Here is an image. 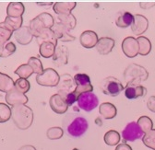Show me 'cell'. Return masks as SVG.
I'll return each mask as SVG.
<instances>
[{"label":"cell","mask_w":155,"mask_h":150,"mask_svg":"<svg viewBox=\"0 0 155 150\" xmlns=\"http://www.w3.org/2000/svg\"><path fill=\"white\" fill-rule=\"evenodd\" d=\"M11 119L18 129L27 130L31 126L34 115L32 110L30 107L24 104L17 105L11 108Z\"/></svg>","instance_id":"obj_1"},{"label":"cell","mask_w":155,"mask_h":150,"mask_svg":"<svg viewBox=\"0 0 155 150\" xmlns=\"http://www.w3.org/2000/svg\"><path fill=\"white\" fill-rule=\"evenodd\" d=\"M148 78L149 73L146 68L137 64L129 65L124 72V78L127 84H140L141 82L146 81Z\"/></svg>","instance_id":"obj_2"},{"label":"cell","mask_w":155,"mask_h":150,"mask_svg":"<svg viewBox=\"0 0 155 150\" xmlns=\"http://www.w3.org/2000/svg\"><path fill=\"white\" fill-rule=\"evenodd\" d=\"M54 24V18L51 14L47 12H44L39 14L37 17L30 21V29L34 37L39 36L41 31L45 29H52Z\"/></svg>","instance_id":"obj_3"},{"label":"cell","mask_w":155,"mask_h":150,"mask_svg":"<svg viewBox=\"0 0 155 150\" xmlns=\"http://www.w3.org/2000/svg\"><path fill=\"white\" fill-rule=\"evenodd\" d=\"M100 87L105 95L111 97L118 96L124 89V86L121 81L114 77H108L104 78L101 82Z\"/></svg>","instance_id":"obj_4"},{"label":"cell","mask_w":155,"mask_h":150,"mask_svg":"<svg viewBox=\"0 0 155 150\" xmlns=\"http://www.w3.org/2000/svg\"><path fill=\"white\" fill-rule=\"evenodd\" d=\"M59 81V74L53 68L44 69L43 73L37 75L36 77V82L38 83V85L43 87H57Z\"/></svg>","instance_id":"obj_5"},{"label":"cell","mask_w":155,"mask_h":150,"mask_svg":"<svg viewBox=\"0 0 155 150\" xmlns=\"http://www.w3.org/2000/svg\"><path fill=\"white\" fill-rule=\"evenodd\" d=\"M89 127L87 120L83 117L75 118L68 126V134L72 137H80L86 133Z\"/></svg>","instance_id":"obj_6"},{"label":"cell","mask_w":155,"mask_h":150,"mask_svg":"<svg viewBox=\"0 0 155 150\" xmlns=\"http://www.w3.org/2000/svg\"><path fill=\"white\" fill-rule=\"evenodd\" d=\"M99 104V100L93 92L81 94L78 99V106L85 111H91Z\"/></svg>","instance_id":"obj_7"},{"label":"cell","mask_w":155,"mask_h":150,"mask_svg":"<svg viewBox=\"0 0 155 150\" xmlns=\"http://www.w3.org/2000/svg\"><path fill=\"white\" fill-rule=\"evenodd\" d=\"M144 136V133L141 131L140 126L137 123L131 122L127 126L122 132V137L125 141L127 142H133L140 138H142Z\"/></svg>","instance_id":"obj_8"},{"label":"cell","mask_w":155,"mask_h":150,"mask_svg":"<svg viewBox=\"0 0 155 150\" xmlns=\"http://www.w3.org/2000/svg\"><path fill=\"white\" fill-rule=\"evenodd\" d=\"M52 30L54 31L57 41H61L63 43H68L76 40V37L70 34V30L64 24L60 22L54 23L52 28Z\"/></svg>","instance_id":"obj_9"},{"label":"cell","mask_w":155,"mask_h":150,"mask_svg":"<svg viewBox=\"0 0 155 150\" xmlns=\"http://www.w3.org/2000/svg\"><path fill=\"white\" fill-rule=\"evenodd\" d=\"M122 51L128 58H133L139 54V43L134 37H127L122 42Z\"/></svg>","instance_id":"obj_10"},{"label":"cell","mask_w":155,"mask_h":150,"mask_svg":"<svg viewBox=\"0 0 155 150\" xmlns=\"http://www.w3.org/2000/svg\"><path fill=\"white\" fill-rule=\"evenodd\" d=\"M75 81L74 78L69 74H64L60 77V81L57 85V91L58 94H60L62 97L66 98L68 94H69L70 92H72V88L74 87Z\"/></svg>","instance_id":"obj_11"},{"label":"cell","mask_w":155,"mask_h":150,"mask_svg":"<svg viewBox=\"0 0 155 150\" xmlns=\"http://www.w3.org/2000/svg\"><path fill=\"white\" fill-rule=\"evenodd\" d=\"M6 101L8 103V105H10L12 107L17 106V105H22V104H26L28 102V97L23 94V93L19 92L18 89H16L15 88H12L10 91H8V93H6Z\"/></svg>","instance_id":"obj_12"},{"label":"cell","mask_w":155,"mask_h":150,"mask_svg":"<svg viewBox=\"0 0 155 150\" xmlns=\"http://www.w3.org/2000/svg\"><path fill=\"white\" fill-rule=\"evenodd\" d=\"M147 94V88L140 84H127L125 88V96L128 100H136L144 97Z\"/></svg>","instance_id":"obj_13"},{"label":"cell","mask_w":155,"mask_h":150,"mask_svg":"<svg viewBox=\"0 0 155 150\" xmlns=\"http://www.w3.org/2000/svg\"><path fill=\"white\" fill-rule=\"evenodd\" d=\"M49 105L51 109L57 114L65 113L68 109V105L66 101V99L60 94H58V93L51 96L49 100Z\"/></svg>","instance_id":"obj_14"},{"label":"cell","mask_w":155,"mask_h":150,"mask_svg":"<svg viewBox=\"0 0 155 150\" xmlns=\"http://www.w3.org/2000/svg\"><path fill=\"white\" fill-rule=\"evenodd\" d=\"M149 28V21L146 17L140 14L134 15V21L131 25V30L136 35L143 34Z\"/></svg>","instance_id":"obj_15"},{"label":"cell","mask_w":155,"mask_h":150,"mask_svg":"<svg viewBox=\"0 0 155 150\" xmlns=\"http://www.w3.org/2000/svg\"><path fill=\"white\" fill-rule=\"evenodd\" d=\"M15 40L18 43L21 45H28L33 39V34L29 26H22L14 32Z\"/></svg>","instance_id":"obj_16"},{"label":"cell","mask_w":155,"mask_h":150,"mask_svg":"<svg viewBox=\"0 0 155 150\" xmlns=\"http://www.w3.org/2000/svg\"><path fill=\"white\" fill-rule=\"evenodd\" d=\"M98 35L93 30H85L81 33L80 37V43L81 44L87 49H91L96 46L98 43Z\"/></svg>","instance_id":"obj_17"},{"label":"cell","mask_w":155,"mask_h":150,"mask_svg":"<svg viewBox=\"0 0 155 150\" xmlns=\"http://www.w3.org/2000/svg\"><path fill=\"white\" fill-rule=\"evenodd\" d=\"M114 40L109 37H102L99 39L98 43H97L95 48L98 51V53L102 55H106L110 53L114 47Z\"/></svg>","instance_id":"obj_18"},{"label":"cell","mask_w":155,"mask_h":150,"mask_svg":"<svg viewBox=\"0 0 155 150\" xmlns=\"http://www.w3.org/2000/svg\"><path fill=\"white\" fill-rule=\"evenodd\" d=\"M68 50L66 46H58L55 49L54 54L53 56V63L56 66H62L68 64Z\"/></svg>","instance_id":"obj_19"},{"label":"cell","mask_w":155,"mask_h":150,"mask_svg":"<svg viewBox=\"0 0 155 150\" xmlns=\"http://www.w3.org/2000/svg\"><path fill=\"white\" fill-rule=\"evenodd\" d=\"M99 112L102 117L110 120V119H114L116 116L117 110H116V107L114 104L110 102H104L99 107Z\"/></svg>","instance_id":"obj_20"},{"label":"cell","mask_w":155,"mask_h":150,"mask_svg":"<svg viewBox=\"0 0 155 150\" xmlns=\"http://www.w3.org/2000/svg\"><path fill=\"white\" fill-rule=\"evenodd\" d=\"M25 12V7L21 2H10L7 8L8 17L19 18Z\"/></svg>","instance_id":"obj_21"},{"label":"cell","mask_w":155,"mask_h":150,"mask_svg":"<svg viewBox=\"0 0 155 150\" xmlns=\"http://www.w3.org/2000/svg\"><path fill=\"white\" fill-rule=\"evenodd\" d=\"M76 6V2H55L53 6V9L57 15L70 14Z\"/></svg>","instance_id":"obj_22"},{"label":"cell","mask_w":155,"mask_h":150,"mask_svg":"<svg viewBox=\"0 0 155 150\" xmlns=\"http://www.w3.org/2000/svg\"><path fill=\"white\" fill-rule=\"evenodd\" d=\"M36 39H37V43L39 45L44 43H52L55 46H57V39L55 38V35L54 31L52 30V29L43 30Z\"/></svg>","instance_id":"obj_23"},{"label":"cell","mask_w":155,"mask_h":150,"mask_svg":"<svg viewBox=\"0 0 155 150\" xmlns=\"http://www.w3.org/2000/svg\"><path fill=\"white\" fill-rule=\"evenodd\" d=\"M133 21H134V15H132L130 12L126 11L118 16V18L115 21V24L119 28L125 29L131 26Z\"/></svg>","instance_id":"obj_24"},{"label":"cell","mask_w":155,"mask_h":150,"mask_svg":"<svg viewBox=\"0 0 155 150\" xmlns=\"http://www.w3.org/2000/svg\"><path fill=\"white\" fill-rule=\"evenodd\" d=\"M15 88V82L13 79L6 74L0 72V91L8 93Z\"/></svg>","instance_id":"obj_25"},{"label":"cell","mask_w":155,"mask_h":150,"mask_svg":"<svg viewBox=\"0 0 155 150\" xmlns=\"http://www.w3.org/2000/svg\"><path fill=\"white\" fill-rule=\"evenodd\" d=\"M139 43V54L145 56L148 55L151 51V43L144 36H140L137 38Z\"/></svg>","instance_id":"obj_26"},{"label":"cell","mask_w":155,"mask_h":150,"mask_svg":"<svg viewBox=\"0 0 155 150\" xmlns=\"http://www.w3.org/2000/svg\"><path fill=\"white\" fill-rule=\"evenodd\" d=\"M57 18H58V21H59V22L64 24L69 30L75 29L76 24H77V20L72 13L64 14V15H57Z\"/></svg>","instance_id":"obj_27"},{"label":"cell","mask_w":155,"mask_h":150,"mask_svg":"<svg viewBox=\"0 0 155 150\" xmlns=\"http://www.w3.org/2000/svg\"><path fill=\"white\" fill-rule=\"evenodd\" d=\"M13 33L14 31L4 21L0 23V46L7 43Z\"/></svg>","instance_id":"obj_28"},{"label":"cell","mask_w":155,"mask_h":150,"mask_svg":"<svg viewBox=\"0 0 155 150\" xmlns=\"http://www.w3.org/2000/svg\"><path fill=\"white\" fill-rule=\"evenodd\" d=\"M40 48H39V52H40V54L45 58H50L53 57L56 46L52 43H44L42 44L39 45Z\"/></svg>","instance_id":"obj_29"},{"label":"cell","mask_w":155,"mask_h":150,"mask_svg":"<svg viewBox=\"0 0 155 150\" xmlns=\"http://www.w3.org/2000/svg\"><path fill=\"white\" fill-rule=\"evenodd\" d=\"M120 134L114 130H110L104 135V142L108 145H116L120 142Z\"/></svg>","instance_id":"obj_30"},{"label":"cell","mask_w":155,"mask_h":150,"mask_svg":"<svg viewBox=\"0 0 155 150\" xmlns=\"http://www.w3.org/2000/svg\"><path fill=\"white\" fill-rule=\"evenodd\" d=\"M4 22L15 32L16 30H18V29H21L22 27V23H23V18L22 17L19 18H12V17H8L5 18Z\"/></svg>","instance_id":"obj_31"},{"label":"cell","mask_w":155,"mask_h":150,"mask_svg":"<svg viewBox=\"0 0 155 150\" xmlns=\"http://www.w3.org/2000/svg\"><path fill=\"white\" fill-rule=\"evenodd\" d=\"M137 123H138V125L140 126V128L141 129V131L144 134L150 132V131L152 130V128H153V122L148 116L140 117Z\"/></svg>","instance_id":"obj_32"},{"label":"cell","mask_w":155,"mask_h":150,"mask_svg":"<svg viewBox=\"0 0 155 150\" xmlns=\"http://www.w3.org/2000/svg\"><path fill=\"white\" fill-rule=\"evenodd\" d=\"M17 50V47L14 43L8 42L7 43L0 46V57H8L12 55Z\"/></svg>","instance_id":"obj_33"},{"label":"cell","mask_w":155,"mask_h":150,"mask_svg":"<svg viewBox=\"0 0 155 150\" xmlns=\"http://www.w3.org/2000/svg\"><path fill=\"white\" fill-rule=\"evenodd\" d=\"M15 74L18 75V76L21 78L27 79L28 78H30L31 75L33 74V70H32V68L28 64H24V65H19L15 70Z\"/></svg>","instance_id":"obj_34"},{"label":"cell","mask_w":155,"mask_h":150,"mask_svg":"<svg viewBox=\"0 0 155 150\" xmlns=\"http://www.w3.org/2000/svg\"><path fill=\"white\" fill-rule=\"evenodd\" d=\"M142 142L147 147L155 150V129H152L150 132L144 134L142 137Z\"/></svg>","instance_id":"obj_35"},{"label":"cell","mask_w":155,"mask_h":150,"mask_svg":"<svg viewBox=\"0 0 155 150\" xmlns=\"http://www.w3.org/2000/svg\"><path fill=\"white\" fill-rule=\"evenodd\" d=\"M11 108L6 103H0V123H6L11 118Z\"/></svg>","instance_id":"obj_36"},{"label":"cell","mask_w":155,"mask_h":150,"mask_svg":"<svg viewBox=\"0 0 155 150\" xmlns=\"http://www.w3.org/2000/svg\"><path fill=\"white\" fill-rule=\"evenodd\" d=\"M64 135V131L61 127H51L47 130L46 136L50 140H57L60 139Z\"/></svg>","instance_id":"obj_37"},{"label":"cell","mask_w":155,"mask_h":150,"mask_svg":"<svg viewBox=\"0 0 155 150\" xmlns=\"http://www.w3.org/2000/svg\"><path fill=\"white\" fill-rule=\"evenodd\" d=\"M28 65L32 68L33 73H35L37 75H40L44 71L43 64L40 61V59L37 57H31L28 61Z\"/></svg>","instance_id":"obj_38"},{"label":"cell","mask_w":155,"mask_h":150,"mask_svg":"<svg viewBox=\"0 0 155 150\" xmlns=\"http://www.w3.org/2000/svg\"><path fill=\"white\" fill-rule=\"evenodd\" d=\"M76 86H91V78L86 74H77L74 77Z\"/></svg>","instance_id":"obj_39"},{"label":"cell","mask_w":155,"mask_h":150,"mask_svg":"<svg viewBox=\"0 0 155 150\" xmlns=\"http://www.w3.org/2000/svg\"><path fill=\"white\" fill-rule=\"evenodd\" d=\"M15 88L18 89L19 92L25 94L26 92H28L31 88L30 82L27 79L24 78H18L15 81Z\"/></svg>","instance_id":"obj_40"},{"label":"cell","mask_w":155,"mask_h":150,"mask_svg":"<svg viewBox=\"0 0 155 150\" xmlns=\"http://www.w3.org/2000/svg\"><path fill=\"white\" fill-rule=\"evenodd\" d=\"M66 101H67V103H68V106H71V105H73L76 101H78V99H79V97H78L75 93L72 91V92H70L69 94H68L67 96H66Z\"/></svg>","instance_id":"obj_41"},{"label":"cell","mask_w":155,"mask_h":150,"mask_svg":"<svg viewBox=\"0 0 155 150\" xmlns=\"http://www.w3.org/2000/svg\"><path fill=\"white\" fill-rule=\"evenodd\" d=\"M147 107L150 111L155 113V96H151L149 98L147 101Z\"/></svg>","instance_id":"obj_42"},{"label":"cell","mask_w":155,"mask_h":150,"mask_svg":"<svg viewBox=\"0 0 155 150\" xmlns=\"http://www.w3.org/2000/svg\"><path fill=\"white\" fill-rule=\"evenodd\" d=\"M155 6V2H140V7L143 9H148Z\"/></svg>","instance_id":"obj_43"},{"label":"cell","mask_w":155,"mask_h":150,"mask_svg":"<svg viewBox=\"0 0 155 150\" xmlns=\"http://www.w3.org/2000/svg\"><path fill=\"white\" fill-rule=\"evenodd\" d=\"M115 150H132V148L127 144H124L123 143V144H119L117 146H116Z\"/></svg>","instance_id":"obj_44"},{"label":"cell","mask_w":155,"mask_h":150,"mask_svg":"<svg viewBox=\"0 0 155 150\" xmlns=\"http://www.w3.org/2000/svg\"><path fill=\"white\" fill-rule=\"evenodd\" d=\"M18 150H37L33 145H22L21 148Z\"/></svg>","instance_id":"obj_45"},{"label":"cell","mask_w":155,"mask_h":150,"mask_svg":"<svg viewBox=\"0 0 155 150\" xmlns=\"http://www.w3.org/2000/svg\"><path fill=\"white\" fill-rule=\"evenodd\" d=\"M38 6H51L53 5V2H37Z\"/></svg>","instance_id":"obj_46"}]
</instances>
